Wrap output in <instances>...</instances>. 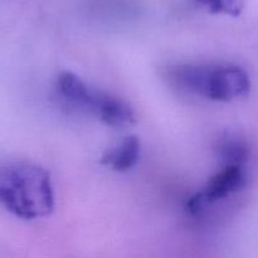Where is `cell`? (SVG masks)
I'll list each match as a JSON object with an SVG mask.
<instances>
[{
    "instance_id": "cell-1",
    "label": "cell",
    "mask_w": 258,
    "mask_h": 258,
    "mask_svg": "<svg viewBox=\"0 0 258 258\" xmlns=\"http://www.w3.org/2000/svg\"><path fill=\"white\" fill-rule=\"evenodd\" d=\"M0 206L24 221L48 217L54 209L50 174L27 161L4 166L0 170Z\"/></svg>"
},
{
    "instance_id": "cell-2",
    "label": "cell",
    "mask_w": 258,
    "mask_h": 258,
    "mask_svg": "<svg viewBox=\"0 0 258 258\" xmlns=\"http://www.w3.org/2000/svg\"><path fill=\"white\" fill-rule=\"evenodd\" d=\"M169 78L184 92L217 102H229L251 91L248 73L229 63L180 64L170 68Z\"/></svg>"
},
{
    "instance_id": "cell-3",
    "label": "cell",
    "mask_w": 258,
    "mask_h": 258,
    "mask_svg": "<svg viewBox=\"0 0 258 258\" xmlns=\"http://www.w3.org/2000/svg\"><path fill=\"white\" fill-rule=\"evenodd\" d=\"M247 183V173L241 164H224L218 173L207 181L202 191L191 197L188 209L191 214L201 213L206 206L229 198L232 194L241 190Z\"/></svg>"
},
{
    "instance_id": "cell-4",
    "label": "cell",
    "mask_w": 258,
    "mask_h": 258,
    "mask_svg": "<svg viewBox=\"0 0 258 258\" xmlns=\"http://www.w3.org/2000/svg\"><path fill=\"white\" fill-rule=\"evenodd\" d=\"M141 154V143L136 136H126L118 145L106 151L101 164L110 166L115 171H128L138 164Z\"/></svg>"
},
{
    "instance_id": "cell-5",
    "label": "cell",
    "mask_w": 258,
    "mask_h": 258,
    "mask_svg": "<svg viewBox=\"0 0 258 258\" xmlns=\"http://www.w3.org/2000/svg\"><path fill=\"white\" fill-rule=\"evenodd\" d=\"M216 153L222 165L224 164H241L244 165L248 160L249 151L247 144L239 138L223 136L216 144Z\"/></svg>"
},
{
    "instance_id": "cell-6",
    "label": "cell",
    "mask_w": 258,
    "mask_h": 258,
    "mask_svg": "<svg viewBox=\"0 0 258 258\" xmlns=\"http://www.w3.org/2000/svg\"><path fill=\"white\" fill-rule=\"evenodd\" d=\"M199 7L212 14L238 17L244 7V0H194Z\"/></svg>"
}]
</instances>
